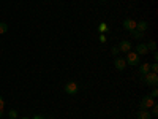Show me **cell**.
Listing matches in <instances>:
<instances>
[{"instance_id": "5b68a950", "label": "cell", "mask_w": 158, "mask_h": 119, "mask_svg": "<svg viewBox=\"0 0 158 119\" xmlns=\"http://www.w3.org/2000/svg\"><path fill=\"white\" fill-rule=\"evenodd\" d=\"M114 65H115V68H117V70L123 72V70H125V67H127V60H125L123 57H115Z\"/></svg>"}, {"instance_id": "ffe728a7", "label": "cell", "mask_w": 158, "mask_h": 119, "mask_svg": "<svg viewBox=\"0 0 158 119\" xmlns=\"http://www.w3.org/2000/svg\"><path fill=\"white\" fill-rule=\"evenodd\" d=\"M111 52H112V54H114V56H117V54H118V52H120V51H118V46H114V48L111 49Z\"/></svg>"}, {"instance_id": "2e32d148", "label": "cell", "mask_w": 158, "mask_h": 119, "mask_svg": "<svg viewBox=\"0 0 158 119\" xmlns=\"http://www.w3.org/2000/svg\"><path fill=\"white\" fill-rule=\"evenodd\" d=\"M146 46H147L149 51H156V45H155V42H149Z\"/></svg>"}, {"instance_id": "ac0fdd59", "label": "cell", "mask_w": 158, "mask_h": 119, "mask_svg": "<svg viewBox=\"0 0 158 119\" xmlns=\"http://www.w3.org/2000/svg\"><path fill=\"white\" fill-rule=\"evenodd\" d=\"M150 72H152V73H158V64H156V62L150 65Z\"/></svg>"}, {"instance_id": "9a60e30c", "label": "cell", "mask_w": 158, "mask_h": 119, "mask_svg": "<svg viewBox=\"0 0 158 119\" xmlns=\"http://www.w3.org/2000/svg\"><path fill=\"white\" fill-rule=\"evenodd\" d=\"M8 116H10V119H18V111L16 110H10Z\"/></svg>"}, {"instance_id": "7c38bea8", "label": "cell", "mask_w": 158, "mask_h": 119, "mask_svg": "<svg viewBox=\"0 0 158 119\" xmlns=\"http://www.w3.org/2000/svg\"><path fill=\"white\" fill-rule=\"evenodd\" d=\"M130 33H131V37H133L135 40H142L144 38V32H139V30H130Z\"/></svg>"}, {"instance_id": "3957f363", "label": "cell", "mask_w": 158, "mask_h": 119, "mask_svg": "<svg viewBox=\"0 0 158 119\" xmlns=\"http://www.w3.org/2000/svg\"><path fill=\"white\" fill-rule=\"evenodd\" d=\"M139 57L141 56H138L135 51H130V52H127V65H138L139 64Z\"/></svg>"}, {"instance_id": "484cf974", "label": "cell", "mask_w": 158, "mask_h": 119, "mask_svg": "<svg viewBox=\"0 0 158 119\" xmlns=\"http://www.w3.org/2000/svg\"><path fill=\"white\" fill-rule=\"evenodd\" d=\"M18 119H29V117H25V116H24V117H18Z\"/></svg>"}, {"instance_id": "4316f807", "label": "cell", "mask_w": 158, "mask_h": 119, "mask_svg": "<svg viewBox=\"0 0 158 119\" xmlns=\"http://www.w3.org/2000/svg\"><path fill=\"white\" fill-rule=\"evenodd\" d=\"M101 2H104V0H101Z\"/></svg>"}, {"instance_id": "8992f818", "label": "cell", "mask_w": 158, "mask_h": 119, "mask_svg": "<svg viewBox=\"0 0 158 119\" xmlns=\"http://www.w3.org/2000/svg\"><path fill=\"white\" fill-rule=\"evenodd\" d=\"M131 48H133V46H131V43L128 42V40H122V42H120V45H118V51L125 52V54L131 51Z\"/></svg>"}, {"instance_id": "52a82bcc", "label": "cell", "mask_w": 158, "mask_h": 119, "mask_svg": "<svg viewBox=\"0 0 158 119\" xmlns=\"http://www.w3.org/2000/svg\"><path fill=\"white\" fill-rule=\"evenodd\" d=\"M123 29H127L128 32L130 30H135L136 29V21L135 19H125L123 21Z\"/></svg>"}, {"instance_id": "d4e9b609", "label": "cell", "mask_w": 158, "mask_h": 119, "mask_svg": "<svg viewBox=\"0 0 158 119\" xmlns=\"http://www.w3.org/2000/svg\"><path fill=\"white\" fill-rule=\"evenodd\" d=\"M0 117H3V110H0Z\"/></svg>"}, {"instance_id": "e0dca14e", "label": "cell", "mask_w": 158, "mask_h": 119, "mask_svg": "<svg viewBox=\"0 0 158 119\" xmlns=\"http://www.w3.org/2000/svg\"><path fill=\"white\" fill-rule=\"evenodd\" d=\"M150 110H152V111H150V114H152V116H156V114H158V105L155 103V105H153V107H152Z\"/></svg>"}, {"instance_id": "30bf717a", "label": "cell", "mask_w": 158, "mask_h": 119, "mask_svg": "<svg viewBox=\"0 0 158 119\" xmlns=\"http://www.w3.org/2000/svg\"><path fill=\"white\" fill-rule=\"evenodd\" d=\"M138 119H152V114L149 110H139L138 111Z\"/></svg>"}, {"instance_id": "83f0119b", "label": "cell", "mask_w": 158, "mask_h": 119, "mask_svg": "<svg viewBox=\"0 0 158 119\" xmlns=\"http://www.w3.org/2000/svg\"><path fill=\"white\" fill-rule=\"evenodd\" d=\"M0 119H3V117H0Z\"/></svg>"}, {"instance_id": "6da1fadb", "label": "cell", "mask_w": 158, "mask_h": 119, "mask_svg": "<svg viewBox=\"0 0 158 119\" xmlns=\"http://www.w3.org/2000/svg\"><path fill=\"white\" fill-rule=\"evenodd\" d=\"M141 79H142L146 84L152 86V87H156V84H158V75H156V73H152V72H149L147 75H142Z\"/></svg>"}, {"instance_id": "5bb4252c", "label": "cell", "mask_w": 158, "mask_h": 119, "mask_svg": "<svg viewBox=\"0 0 158 119\" xmlns=\"http://www.w3.org/2000/svg\"><path fill=\"white\" fill-rule=\"evenodd\" d=\"M106 30H108V24H106V22H101V24L98 25V32H100V33H104Z\"/></svg>"}, {"instance_id": "cb8c5ba5", "label": "cell", "mask_w": 158, "mask_h": 119, "mask_svg": "<svg viewBox=\"0 0 158 119\" xmlns=\"http://www.w3.org/2000/svg\"><path fill=\"white\" fill-rule=\"evenodd\" d=\"M153 59H155V60L158 59V52H156V51H153Z\"/></svg>"}, {"instance_id": "d6986e66", "label": "cell", "mask_w": 158, "mask_h": 119, "mask_svg": "<svg viewBox=\"0 0 158 119\" xmlns=\"http://www.w3.org/2000/svg\"><path fill=\"white\" fill-rule=\"evenodd\" d=\"M150 97H152V99H156V97H158V89H156V87H153V89H152Z\"/></svg>"}, {"instance_id": "44dd1931", "label": "cell", "mask_w": 158, "mask_h": 119, "mask_svg": "<svg viewBox=\"0 0 158 119\" xmlns=\"http://www.w3.org/2000/svg\"><path fill=\"white\" fill-rule=\"evenodd\" d=\"M5 108V100H3V97L0 95V110H3Z\"/></svg>"}, {"instance_id": "277c9868", "label": "cell", "mask_w": 158, "mask_h": 119, "mask_svg": "<svg viewBox=\"0 0 158 119\" xmlns=\"http://www.w3.org/2000/svg\"><path fill=\"white\" fill-rule=\"evenodd\" d=\"M65 92H67V94H70V95H74L76 92H77V84H76L74 81L67 83V84H65Z\"/></svg>"}, {"instance_id": "8fae6325", "label": "cell", "mask_w": 158, "mask_h": 119, "mask_svg": "<svg viewBox=\"0 0 158 119\" xmlns=\"http://www.w3.org/2000/svg\"><path fill=\"white\" fill-rule=\"evenodd\" d=\"M150 72V64H141V67H139V75L142 76V75H147Z\"/></svg>"}, {"instance_id": "4fadbf2b", "label": "cell", "mask_w": 158, "mask_h": 119, "mask_svg": "<svg viewBox=\"0 0 158 119\" xmlns=\"http://www.w3.org/2000/svg\"><path fill=\"white\" fill-rule=\"evenodd\" d=\"M6 32H8L6 22H0V35H3V33H6Z\"/></svg>"}, {"instance_id": "9c48e42d", "label": "cell", "mask_w": 158, "mask_h": 119, "mask_svg": "<svg viewBox=\"0 0 158 119\" xmlns=\"http://www.w3.org/2000/svg\"><path fill=\"white\" fill-rule=\"evenodd\" d=\"M147 29H149V22H147V21H139V22H136V30L146 32Z\"/></svg>"}, {"instance_id": "ba28073f", "label": "cell", "mask_w": 158, "mask_h": 119, "mask_svg": "<svg viewBox=\"0 0 158 119\" xmlns=\"http://www.w3.org/2000/svg\"><path fill=\"white\" fill-rule=\"evenodd\" d=\"M135 52L138 56H144V54H147V52H149V49H147V46L144 43H139V45H136V51Z\"/></svg>"}, {"instance_id": "7402d4cb", "label": "cell", "mask_w": 158, "mask_h": 119, "mask_svg": "<svg viewBox=\"0 0 158 119\" xmlns=\"http://www.w3.org/2000/svg\"><path fill=\"white\" fill-rule=\"evenodd\" d=\"M32 119H46V117H44V116H41V114H35Z\"/></svg>"}, {"instance_id": "7a4b0ae2", "label": "cell", "mask_w": 158, "mask_h": 119, "mask_svg": "<svg viewBox=\"0 0 158 119\" xmlns=\"http://www.w3.org/2000/svg\"><path fill=\"white\" fill-rule=\"evenodd\" d=\"M155 103H156L155 99H152L150 95H146V97L141 100V110H150Z\"/></svg>"}, {"instance_id": "603a6c76", "label": "cell", "mask_w": 158, "mask_h": 119, "mask_svg": "<svg viewBox=\"0 0 158 119\" xmlns=\"http://www.w3.org/2000/svg\"><path fill=\"white\" fill-rule=\"evenodd\" d=\"M100 42H101V43H104V42H106V37H104L103 33L100 35Z\"/></svg>"}]
</instances>
